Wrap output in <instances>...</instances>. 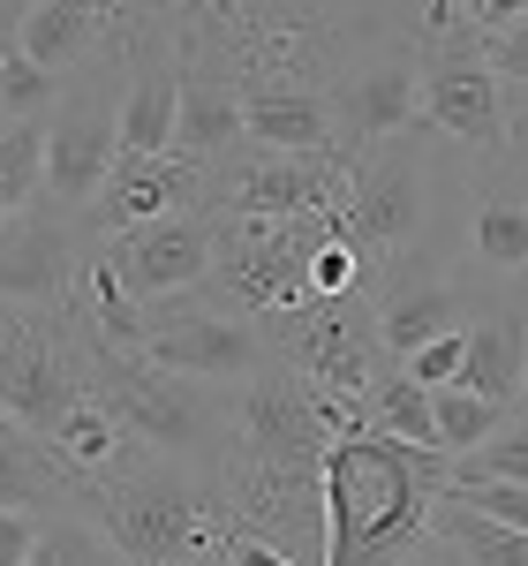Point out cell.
<instances>
[{"label":"cell","instance_id":"obj_1","mask_svg":"<svg viewBox=\"0 0 528 566\" xmlns=\"http://www.w3.org/2000/svg\"><path fill=\"white\" fill-rule=\"evenodd\" d=\"M340 416H355L348 400L309 392L279 355H257V378L226 408L220 453H212V506L242 536H257L279 566H303L325 552L317 461Z\"/></svg>","mask_w":528,"mask_h":566},{"label":"cell","instance_id":"obj_2","mask_svg":"<svg viewBox=\"0 0 528 566\" xmlns=\"http://www.w3.org/2000/svg\"><path fill=\"white\" fill-rule=\"evenodd\" d=\"M445 483V453L393 438L362 416H340L317 461V506H325V566L355 559H423V522Z\"/></svg>","mask_w":528,"mask_h":566},{"label":"cell","instance_id":"obj_3","mask_svg":"<svg viewBox=\"0 0 528 566\" xmlns=\"http://www.w3.org/2000/svg\"><path fill=\"white\" fill-rule=\"evenodd\" d=\"M84 514L106 528V544L122 559L144 566H189L212 559L220 544V506H212V469L167 461V453H129L106 476L76 483Z\"/></svg>","mask_w":528,"mask_h":566},{"label":"cell","instance_id":"obj_4","mask_svg":"<svg viewBox=\"0 0 528 566\" xmlns=\"http://www.w3.org/2000/svg\"><path fill=\"white\" fill-rule=\"evenodd\" d=\"M114 423L144 446V453H167V461H212L226 431V400L212 378H181V370H159L136 348H98L91 340V378H84Z\"/></svg>","mask_w":528,"mask_h":566},{"label":"cell","instance_id":"obj_5","mask_svg":"<svg viewBox=\"0 0 528 566\" xmlns=\"http://www.w3.org/2000/svg\"><path fill=\"white\" fill-rule=\"evenodd\" d=\"M264 333V355H279L309 392H325V400H362L370 378H378V287L370 280H355L348 295H303V303L272 310L257 325Z\"/></svg>","mask_w":528,"mask_h":566},{"label":"cell","instance_id":"obj_6","mask_svg":"<svg viewBox=\"0 0 528 566\" xmlns=\"http://www.w3.org/2000/svg\"><path fill=\"white\" fill-rule=\"evenodd\" d=\"M91 325L76 303H8L0 295V416L39 431L84 392Z\"/></svg>","mask_w":528,"mask_h":566},{"label":"cell","instance_id":"obj_7","mask_svg":"<svg viewBox=\"0 0 528 566\" xmlns=\"http://www.w3.org/2000/svg\"><path fill=\"white\" fill-rule=\"evenodd\" d=\"M340 227V212H212V287L250 317L303 303L309 295V250Z\"/></svg>","mask_w":528,"mask_h":566},{"label":"cell","instance_id":"obj_8","mask_svg":"<svg viewBox=\"0 0 528 566\" xmlns=\"http://www.w3.org/2000/svg\"><path fill=\"white\" fill-rule=\"evenodd\" d=\"M423 122L378 136L370 151L348 159V189H340V234H348L362 264H386L415 250V234L431 227V167H423Z\"/></svg>","mask_w":528,"mask_h":566},{"label":"cell","instance_id":"obj_9","mask_svg":"<svg viewBox=\"0 0 528 566\" xmlns=\"http://www.w3.org/2000/svg\"><path fill=\"white\" fill-rule=\"evenodd\" d=\"M144 363L159 370H181V378H212V386H242L264 355V333L250 325V310H234L226 295H204L197 287H175V295H151L144 303V340H136Z\"/></svg>","mask_w":528,"mask_h":566},{"label":"cell","instance_id":"obj_10","mask_svg":"<svg viewBox=\"0 0 528 566\" xmlns=\"http://www.w3.org/2000/svg\"><path fill=\"white\" fill-rule=\"evenodd\" d=\"M415 122L453 136L461 151H498V136L521 129V106L490 76V61L461 23L431 31V53H415Z\"/></svg>","mask_w":528,"mask_h":566},{"label":"cell","instance_id":"obj_11","mask_svg":"<svg viewBox=\"0 0 528 566\" xmlns=\"http://www.w3.org/2000/svg\"><path fill=\"white\" fill-rule=\"evenodd\" d=\"M91 234L76 205L31 197L15 212H0V295L8 303H76V280L91 264Z\"/></svg>","mask_w":528,"mask_h":566},{"label":"cell","instance_id":"obj_12","mask_svg":"<svg viewBox=\"0 0 528 566\" xmlns=\"http://www.w3.org/2000/svg\"><path fill=\"white\" fill-rule=\"evenodd\" d=\"M91 258L106 264V280L151 303V295H175V287H197L212 272V205H181V212L136 219V227H114L91 242Z\"/></svg>","mask_w":528,"mask_h":566},{"label":"cell","instance_id":"obj_13","mask_svg":"<svg viewBox=\"0 0 528 566\" xmlns=\"http://www.w3.org/2000/svg\"><path fill=\"white\" fill-rule=\"evenodd\" d=\"M348 159L340 151H234L212 175V212H340Z\"/></svg>","mask_w":528,"mask_h":566},{"label":"cell","instance_id":"obj_14","mask_svg":"<svg viewBox=\"0 0 528 566\" xmlns=\"http://www.w3.org/2000/svg\"><path fill=\"white\" fill-rule=\"evenodd\" d=\"M325 114H332V151L340 159L408 129L415 122V45H378L370 61L340 69L332 91H325Z\"/></svg>","mask_w":528,"mask_h":566},{"label":"cell","instance_id":"obj_15","mask_svg":"<svg viewBox=\"0 0 528 566\" xmlns=\"http://www.w3.org/2000/svg\"><path fill=\"white\" fill-rule=\"evenodd\" d=\"M181 205H212V175L181 151H114L106 181L91 189L84 227L91 234H114V227H136V219L181 212Z\"/></svg>","mask_w":528,"mask_h":566},{"label":"cell","instance_id":"obj_16","mask_svg":"<svg viewBox=\"0 0 528 566\" xmlns=\"http://www.w3.org/2000/svg\"><path fill=\"white\" fill-rule=\"evenodd\" d=\"M114 151H122V136H114L106 91L53 98V106H45V144H39V189L53 197V205H76V212H84L91 189L106 181V167H114Z\"/></svg>","mask_w":528,"mask_h":566},{"label":"cell","instance_id":"obj_17","mask_svg":"<svg viewBox=\"0 0 528 566\" xmlns=\"http://www.w3.org/2000/svg\"><path fill=\"white\" fill-rule=\"evenodd\" d=\"M242 91L212 53H189L181 45V91H175V151L197 159L204 175H220L226 159L242 151Z\"/></svg>","mask_w":528,"mask_h":566},{"label":"cell","instance_id":"obj_18","mask_svg":"<svg viewBox=\"0 0 528 566\" xmlns=\"http://www.w3.org/2000/svg\"><path fill=\"white\" fill-rule=\"evenodd\" d=\"M175 91H181V45L144 39L129 61V91L114 98L122 151H175Z\"/></svg>","mask_w":528,"mask_h":566},{"label":"cell","instance_id":"obj_19","mask_svg":"<svg viewBox=\"0 0 528 566\" xmlns=\"http://www.w3.org/2000/svg\"><path fill=\"white\" fill-rule=\"evenodd\" d=\"M114 0H39V8H23L15 23H8V45H23L39 69H76V61H91L98 45H106V31H114Z\"/></svg>","mask_w":528,"mask_h":566},{"label":"cell","instance_id":"obj_20","mask_svg":"<svg viewBox=\"0 0 528 566\" xmlns=\"http://www.w3.org/2000/svg\"><path fill=\"white\" fill-rule=\"evenodd\" d=\"M445 325H461V287L439 280V272H400L393 287L378 295V348L393 363L408 348H423L431 333H445Z\"/></svg>","mask_w":528,"mask_h":566},{"label":"cell","instance_id":"obj_21","mask_svg":"<svg viewBox=\"0 0 528 566\" xmlns=\"http://www.w3.org/2000/svg\"><path fill=\"white\" fill-rule=\"evenodd\" d=\"M423 552H445V559H468V566H514V559H528V528L490 522L484 506L453 499V491L439 483L431 522H423Z\"/></svg>","mask_w":528,"mask_h":566},{"label":"cell","instance_id":"obj_22","mask_svg":"<svg viewBox=\"0 0 528 566\" xmlns=\"http://www.w3.org/2000/svg\"><path fill=\"white\" fill-rule=\"evenodd\" d=\"M76 483L84 476H76L39 431H23L15 416H0V506H31V514H45V506L76 499Z\"/></svg>","mask_w":528,"mask_h":566},{"label":"cell","instance_id":"obj_23","mask_svg":"<svg viewBox=\"0 0 528 566\" xmlns=\"http://www.w3.org/2000/svg\"><path fill=\"white\" fill-rule=\"evenodd\" d=\"M453 386L484 392V400H498V408H521V310L484 317V325H461Z\"/></svg>","mask_w":528,"mask_h":566},{"label":"cell","instance_id":"obj_24","mask_svg":"<svg viewBox=\"0 0 528 566\" xmlns=\"http://www.w3.org/2000/svg\"><path fill=\"white\" fill-rule=\"evenodd\" d=\"M45 446H53V453H61V461H68L76 476H106L114 461L144 453V446H136V438L114 423V408H106V400H98L91 386L76 392V400H68V408H61L53 423H45Z\"/></svg>","mask_w":528,"mask_h":566},{"label":"cell","instance_id":"obj_25","mask_svg":"<svg viewBox=\"0 0 528 566\" xmlns=\"http://www.w3.org/2000/svg\"><path fill=\"white\" fill-rule=\"evenodd\" d=\"M242 136L264 151H332L325 91H257L242 98Z\"/></svg>","mask_w":528,"mask_h":566},{"label":"cell","instance_id":"obj_26","mask_svg":"<svg viewBox=\"0 0 528 566\" xmlns=\"http://www.w3.org/2000/svg\"><path fill=\"white\" fill-rule=\"evenodd\" d=\"M468 258L484 264V272H506V280L521 272V258H528V205H521V175H514V167H506V181H484Z\"/></svg>","mask_w":528,"mask_h":566},{"label":"cell","instance_id":"obj_27","mask_svg":"<svg viewBox=\"0 0 528 566\" xmlns=\"http://www.w3.org/2000/svg\"><path fill=\"white\" fill-rule=\"evenodd\" d=\"M106 559H122V552L106 544V528L91 522L84 506H45L23 566H106Z\"/></svg>","mask_w":528,"mask_h":566},{"label":"cell","instance_id":"obj_28","mask_svg":"<svg viewBox=\"0 0 528 566\" xmlns=\"http://www.w3.org/2000/svg\"><path fill=\"white\" fill-rule=\"evenodd\" d=\"M355 416H362V423H378V431H393V438L431 446V386H415L408 370H393V378H370V392L355 400Z\"/></svg>","mask_w":528,"mask_h":566},{"label":"cell","instance_id":"obj_29","mask_svg":"<svg viewBox=\"0 0 528 566\" xmlns=\"http://www.w3.org/2000/svg\"><path fill=\"white\" fill-rule=\"evenodd\" d=\"M514 408H498V400H484V392H468V386H431V446L439 453H461V446H476L484 431H498Z\"/></svg>","mask_w":528,"mask_h":566},{"label":"cell","instance_id":"obj_30","mask_svg":"<svg viewBox=\"0 0 528 566\" xmlns=\"http://www.w3.org/2000/svg\"><path fill=\"white\" fill-rule=\"evenodd\" d=\"M53 98H61V76L39 69L23 45H0V122H45Z\"/></svg>","mask_w":528,"mask_h":566},{"label":"cell","instance_id":"obj_31","mask_svg":"<svg viewBox=\"0 0 528 566\" xmlns=\"http://www.w3.org/2000/svg\"><path fill=\"white\" fill-rule=\"evenodd\" d=\"M39 144L45 122H0V212L39 197Z\"/></svg>","mask_w":528,"mask_h":566},{"label":"cell","instance_id":"obj_32","mask_svg":"<svg viewBox=\"0 0 528 566\" xmlns=\"http://www.w3.org/2000/svg\"><path fill=\"white\" fill-rule=\"evenodd\" d=\"M355 280H370V264H362V250L332 227V234L309 250V295H348Z\"/></svg>","mask_w":528,"mask_h":566},{"label":"cell","instance_id":"obj_33","mask_svg":"<svg viewBox=\"0 0 528 566\" xmlns=\"http://www.w3.org/2000/svg\"><path fill=\"white\" fill-rule=\"evenodd\" d=\"M445 491H453V499H468V506H484L490 522L528 528V491L514 476H476V483H453V476H445Z\"/></svg>","mask_w":528,"mask_h":566},{"label":"cell","instance_id":"obj_34","mask_svg":"<svg viewBox=\"0 0 528 566\" xmlns=\"http://www.w3.org/2000/svg\"><path fill=\"white\" fill-rule=\"evenodd\" d=\"M453 363H461V325H445V333H431L423 348L400 355V370H408L415 386H445V378H453Z\"/></svg>","mask_w":528,"mask_h":566},{"label":"cell","instance_id":"obj_35","mask_svg":"<svg viewBox=\"0 0 528 566\" xmlns=\"http://www.w3.org/2000/svg\"><path fill=\"white\" fill-rule=\"evenodd\" d=\"M31 536H39V514L31 506H0V566L31 559Z\"/></svg>","mask_w":528,"mask_h":566},{"label":"cell","instance_id":"obj_36","mask_svg":"<svg viewBox=\"0 0 528 566\" xmlns=\"http://www.w3.org/2000/svg\"><path fill=\"white\" fill-rule=\"evenodd\" d=\"M23 8H39V0H0V39H8V23H15Z\"/></svg>","mask_w":528,"mask_h":566}]
</instances>
